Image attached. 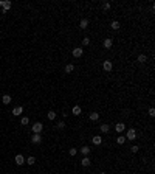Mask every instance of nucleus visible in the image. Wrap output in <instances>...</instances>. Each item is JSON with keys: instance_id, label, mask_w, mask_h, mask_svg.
Returning a JSON list of instances; mask_svg holds the SVG:
<instances>
[{"instance_id": "nucleus-1", "label": "nucleus", "mask_w": 155, "mask_h": 174, "mask_svg": "<svg viewBox=\"0 0 155 174\" xmlns=\"http://www.w3.org/2000/svg\"><path fill=\"white\" fill-rule=\"evenodd\" d=\"M11 3L9 0H0V6H2V13H8V11L11 9Z\"/></svg>"}, {"instance_id": "nucleus-2", "label": "nucleus", "mask_w": 155, "mask_h": 174, "mask_svg": "<svg viewBox=\"0 0 155 174\" xmlns=\"http://www.w3.org/2000/svg\"><path fill=\"white\" fill-rule=\"evenodd\" d=\"M136 131L135 129H127V132H126V140H130V142H133L136 140Z\"/></svg>"}, {"instance_id": "nucleus-3", "label": "nucleus", "mask_w": 155, "mask_h": 174, "mask_svg": "<svg viewBox=\"0 0 155 174\" xmlns=\"http://www.w3.org/2000/svg\"><path fill=\"white\" fill-rule=\"evenodd\" d=\"M71 55H73V58H81V56L84 55V48H82V47L73 48V50H71Z\"/></svg>"}, {"instance_id": "nucleus-4", "label": "nucleus", "mask_w": 155, "mask_h": 174, "mask_svg": "<svg viewBox=\"0 0 155 174\" xmlns=\"http://www.w3.org/2000/svg\"><path fill=\"white\" fill-rule=\"evenodd\" d=\"M44 129V124L42 123H34L33 124V134H41Z\"/></svg>"}, {"instance_id": "nucleus-5", "label": "nucleus", "mask_w": 155, "mask_h": 174, "mask_svg": "<svg viewBox=\"0 0 155 174\" xmlns=\"http://www.w3.org/2000/svg\"><path fill=\"white\" fill-rule=\"evenodd\" d=\"M14 162H16V165H19V166H20V165H23L25 162H26V159H25L22 154H17L16 157H14Z\"/></svg>"}, {"instance_id": "nucleus-6", "label": "nucleus", "mask_w": 155, "mask_h": 174, "mask_svg": "<svg viewBox=\"0 0 155 174\" xmlns=\"http://www.w3.org/2000/svg\"><path fill=\"white\" fill-rule=\"evenodd\" d=\"M31 143H33V145L42 143V135H41V134H33V137H31Z\"/></svg>"}, {"instance_id": "nucleus-7", "label": "nucleus", "mask_w": 155, "mask_h": 174, "mask_svg": "<svg viewBox=\"0 0 155 174\" xmlns=\"http://www.w3.org/2000/svg\"><path fill=\"white\" fill-rule=\"evenodd\" d=\"M102 68H104L106 72H112V68H113V64L109 61V59H106L104 62H102Z\"/></svg>"}, {"instance_id": "nucleus-8", "label": "nucleus", "mask_w": 155, "mask_h": 174, "mask_svg": "<svg viewBox=\"0 0 155 174\" xmlns=\"http://www.w3.org/2000/svg\"><path fill=\"white\" fill-rule=\"evenodd\" d=\"M22 112H23V107H22V106H16V107L13 109V115H14V117H19V115H22Z\"/></svg>"}, {"instance_id": "nucleus-9", "label": "nucleus", "mask_w": 155, "mask_h": 174, "mask_svg": "<svg viewBox=\"0 0 155 174\" xmlns=\"http://www.w3.org/2000/svg\"><path fill=\"white\" fill-rule=\"evenodd\" d=\"M115 131H116L118 134H121L123 131H126V124L124 123H116L115 124Z\"/></svg>"}, {"instance_id": "nucleus-10", "label": "nucleus", "mask_w": 155, "mask_h": 174, "mask_svg": "<svg viewBox=\"0 0 155 174\" xmlns=\"http://www.w3.org/2000/svg\"><path fill=\"white\" fill-rule=\"evenodd\" d=\"M91 143H93V145H96V146H99V145L102 143V137H99V135L91 137Z\"/></svg>"}, {"instance_id": "nucleus-11", "label": "nucleus", "mask_w": 155, "mask_h": 174, "mask_svg": "<svg viewBox=\"0 0 155 174\" xmlns=\"http://www.w3.org/2000/svg\"><path fill=\"white\" fill-rule=\"evenodd\" d=\"M102 45H104V48H112V45H113V40L110 37H107L104 39V42H102Z\"/></svg>"}, {"instance_id": "nucleus-12", "label": "nucleus", "mask_w": 155, "mask_h": 174, "mask_svg": "<svg viewBox=\"0 0 155 174\" xmlns=\"http://www.w3.org/2000/svg\"><path fill=\"white\" fill-rule=\"evenodd\" d=\"M71 114H73V115H76V117H79V115L82 114V109L79 107V106H74V107L71 109Z\"/></svg>"}, {"instance_id": "nucleus-13", "label": "nucleus", "mask_w": 155, "mask_h": 174, "mask_svg": "<svg viewBox=\"0 0 155 174\" xmlns=\"http://www.w3.org/2000/svg\"><path fill=\"white\" fill-rule=\"evenodd\" d=\"M90 163H91V160L89 159V155L82 157V160H81V165H82V166H90Z\"/></svg>"}, {"instance_id": "nucleus-14", "label": "nucleus", "mask_w": 155, "mask_h": 174, "mask_svg": "<svg viewBox=\"0 0 155 174\" xmlns=\"http://www.w3.org/2000/svg\"><path fill=\"white\" fill-rule=\"evenodd\" d=\"M79 151H81V154L84 155V157H85V155H89V154H90V148H89V146H82V148L79 149Z\"/></svg>"}, {"instance_id": "nucleus-15", "label": "nucleus", "mask_w": 155, "mask_h": 174, "mask_svg": "<svg viewBox=\"0 0 155 174\" xmlns=\"http://www.w3.org/2000/svg\"><path fill=\"white\" fill-rule=\"evenodd\" d=\"M89 118H90L91 121H98V120H99V114H98V112H91Z\"/></svg>"}, {"instance_id": "nucleus-16", "label": "nucleus", "mask_w": 155, "mask_h": 174, "mask_svg": "<svg viewBox=\"0 0 155 174\" xmlns=\"http://www.w3.org/2000/svg\"><path fill=\"white\" fill-rule=\"evenodd\" d=\"M99 129H101V132H102V134H107V132L110 131V126H109V124H101V127H99Z\"/></svg>"}, {"instance_id": "nucleus-17", "label": "nucleus", "mask_w": 155, "mask_h": 174, "mask_svg": "<svg viewBox=\"0 0 155 174\" xmlns=\"http://www.w3.org/2000/svg\"><path fill=\"white\" fill-rule=\"evenodd\" d=\"M11 101H13V100H11L9 95H3V96H2V103H3V104H9Z\"/></svg>"}, {"instance_id": "nucleus-18", "label": "nucleus", "mask_w": 155, "mask_h": 174, "mask_svg": "<svg viewBox=\"0 0 155 174\" xmlns=\"http://www.w3.org/2000/svg\"><path fill=\"white\" fill-rule=\"evenodd\" d=\"M110 27H112V30H119V27H121V24H119L118 20H113L112 24H110Z\"/></svg>"}, {"instance_id": "nucleus-19", "label": "nucleus", "mask_w": 155, "mask_h": 174, "mask_svg": "<svg viewBox=\"0 0 155 174\" xmlns=\"http://www.w3.org/2000/svg\"><path fill=\"white\" fill-rule=\"evenodd\" d=\"M79 27H81L82 30H85V28L89 27V20H87V19H82L81 22H79Z\"/></svg>"}, {"instance_id": "nucleus-20", "label": "nucleus", "mask_w": 155, "mask_h": 174, "mask_svg": "<svg viewBox=\"0 0 155 174\" xmlns=\"http://www.w3.org/2000/svg\"><path fill=\"white\" fill-rule=\"evenodd\" d=\"M138 62H140V64L147 62V56H146V55H138Z\"/></svg>"}, {"instance_id": "nucleus-21", "label": "nucleus", "mask_w": 155, "mask_h": 174, "mask_svg": "<svg viewBox=\"0 0 155 174\" xmlns=\"http://www.w3.org/2000/svg\"><path fill=\"white\" fill-rule=\"evenodd\" d=\"M74 70V65H73V64H67V65H65V73H71Z\"/></svg>"}, {"instance_id": "nucleus-22", "label": "nucleus", "mask_w": 155, "mask_h": 174, "mask_svg": "<svg viewBox=\"0 0 155 174\" xmlns=\"http://www.w3.org/2000/svg\"><path fill=\"white\" fill-rule=\"evenodd\" d=\"M116 143H118V145H124V143H126V137H124V135L116 137Z\"/></svg>"}, {"instance_id": "nucleus-23", "label": "nucleus", "mask_w": 155, "mask_h": 174, "mask_svg": "<svg viewBox=\"0 0 155 174\" xmlns=\"http://www.w3.org/2000/svg\"><path fill=\"white\" fill-rule=\"evenodd\" d=\"M47 117H48V120H51V121H53V120L56 118V112H54V111H50V112L47 114Z\"/></svg>"}, {"instance_id": "nucleus-24", "label": "nucleus", "mask_w": 155, "mask_h": 174, "mask_svg": "<svg viewBox=\"0 0 155 174\" xmlns=\"http://www.w3.org/2000/svg\"><path fill=\"white\" fill-rule=\"evenodd\" d=\"M28 123H30V118H28V117H22L20 124H22V126H25V124H28Z\"/></svg>"}, {"instance_id": "nucleus-25", "label": "nucleus", "mask_w": 155, "mask_h": 174, "mask_svg": "<svg viewBox=\"0 0 155 174\" xmlns=\"http://www.w3.org/2000/svg\"><path fill=\"white\" fill-rule=\"evenodd\" d=\"M25 163H28V165H34V163H36V159H34V157H28Z\"/></svg>"}, {"instance_id": "nucleus-26", "label": "nucleus", "mask_w": 155, "mask_h": 174, "mask_svg": "<svg viewBox=\"0 0 155 174\" xmlns=\"http://www.w3.org/2000/svg\"><path fill=\"white\" fill-rule=\"evenodd\" d=\"M68 154H70L71 157H73V155H76V154H78V149H76V148H71V149H68Z\"/></svg>"}, {"instance_id": "nucleus-27", "label": "nucleus", "mask_w": 155, "mask_h": 174, "mask_svg": "<svg viewBox=\"0 0 155 174\" xmlns=\"http://www.w3.org/2000/svg\"><path fill=\"white\" fill-rule=\"evenodd\" d=\"M64 127H65V123H64V121H59V123L56 124V129H64Z\"/></svg>"}, {"instance_id": "nucleus-28", "label": "nucleus", "mask_w": 155, "mask_h": 174, "mask_svg": "<svg viewBox=\"0 0 155 174\" xmlns=\"http://www.w3.org/2000/svg\"><path fill=\"white\" fill-rule=\"evenodd\" d=\"M110 6H112V5L109 3V2H104V3H102V9H106V11H107V9H110Z\"/></svg>"}, {"instance_id": "nucleus-29", "label": "nucleus", "mask_w": 155, "mask_h": 174, "mask_svg": "<svg viewBox=\"0 0 155 174\" xmlns=\"http://www.w3.org/2000/svg\"><path fill=\"white\" fill-rule=\"evenodd\" d=\"M82 45H84V47L90 45V39H89V37H84V39H82Z\"/></svg>"}, {"instance_id": "nucleus-30", "label": "nucleus", "mask_w": 155, "mask_h": 174, "mask_svg": "<svg viewBox=\"0 0 155 174\" xmlns=\"http://www.w3.org/2000/svg\"><path fill=\"white\" fill-rule=\"evenodd\" d=\"M138 149H140V148L136 146V145H133V146L130 148V151H132V152H133V154H135V152H138Z\"/></svg>"}, {"instance_id": "nucleus-31", "label": "nucleus", "mask_w": 155, "mask_h": 174, "mask_svg": "<svg viewBox=\"0 0 155 174\" xmlns=\"http://www.w3.org/2000/svg\"><path fill=\"white\" fill-rule=\"evenodd\" d=\"M149 115H151V117H155V109H154V107L149 109Z\"/></svg>"}, {"instance_id": "nucleus-32", "label": "nucleus", "mask_w": 155, "mask_h": 174, "mask_svg": "<svg viewBox=\"0 0 155 174\" xmlns=\"http://www.w3.org/2000/svg\"><path fill=\"white\" fill-rule=\"evenodd\" d=\"M101 174H106V173H101Z\"/></svg>"}]
</instances>
